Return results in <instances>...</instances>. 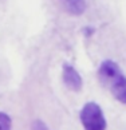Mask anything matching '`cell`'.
I'll return each instance as SVG.
<instances>
[{"label": "cell", "instance_id": "obj_1", "mask_svg": "<svg viewBox=\"0 0 126 130\" xmlns=\"http://www.w3.org/2000/svg\"><path fill=\"white\" fill-rule=\"evenodd\" d=\"M79 118L85 130H106L107 127L102 109L95 102H87L81 110Z\"/></svg>", "mask_w": 126, "mask_h": 130}, {"label": "cell", "instance_id": "obj_2", "mask_svg": "<svg viewBox=\"0 0 126 130\" xmlns=\"http://www.w3.org/2000/svg\"><path fill=\"white\" fill-rule=\"evenodd\" d=\"M122 70L119 69V66L115 63L114 60H103L102 64L99 66L98 70V79L102 83L103 87H111L115 82H117L121 76H122Z\"/></svg>", "mask_w": 126, "mask_h": 130}, {"label": "cell", "instance_id": "obj_3", "mask_svg": "<svg viewBox=\"0 0 126 130\" xmlns=\"http://www.w3.org/2000/svg\"><path fill=\"white\" fill-rule=\"evenodd\" d=\"M63 82H65L66 87L71 90V91H78L82 90V86H83V80H82V76L79 75V73L76 71L71 64H63Z\"/></svg>", "mask_w": 126, "mask_h": 130}, {"label": "cell", "instance_id": "obj_4", "mask_svg": "<svg viewBox=\"0 0 126 130\" xmlns=\"http://www.w3.org/2000/svg\"><path fill=\"white\" fill-rule=\"evenodd\" d=\"M60 3L72 16H81L86 11V0H60Z\"/></svg>", "mask_w": 126, "mask_h": 130}, {"label": "cell", "instance_id": "obj_5", "mask_svg": "<svg viewBox=\"0 0 126 130\" xmlns=\"http://www.w3.org/2000/svg\"><path fill=\"white\" fill-rule=\"evenodd\" d=\"M110 91L113 97L118 101V102L126 105V76L122 75L121 78L115 82V83L110 87Z\"/></svg>", "mask_w": 126, "mask_h": 130}, {"label": "cell", "instance_id": "obj_6", "mask_svg": "<svg viewBox=\"0 0 126 130\" xmlns=\"http://www.w3.org/2000/svg\"><path fill=\"white\" fill-rule=\"evenodd\" d=\"M11 129H12L11 117L7 113L0 111V130H11Z\"/></svg>", "mask_w": 126, "mask_h": 130}, {"label": "cell", "instance_id": "obj_7", "mask_svg": "<svg viewBox=\"0 0 126 130\" xmlns=\"http://www.w3.org/2000/svg\"><path fill=\"white\" fill-rule=\"evenodd\" d=\"M31 130H48L46 123L40 121V119H36V121H34L32 125H31Z\"/></svg>", "mask_w": 126, "mask_h": 130}]
</instances>
